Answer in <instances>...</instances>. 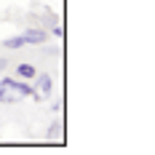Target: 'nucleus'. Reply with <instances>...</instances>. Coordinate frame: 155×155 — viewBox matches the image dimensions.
<instances>
[{
  "label": "nucleus",
  "instance_id": "nucleus-1",
  "mask_svg": "<svg viewBox=\"0 0 155 155\" xmlns=\"http://www.w3.org/2000/svg\"><path fill=\"white\" fill-rule=\"evenodd\" d=\"M21 99V94L16 91L14 78H3L0 80V104H16Z\"/></svg>",
  "mask_w": 155,
  "mask_h": 155
},
{
  "label": "nucleus",
  "instance_id": "nucleus-6",
  "mask_svg": "<svg viewBox=\"0 0 155 155\" xmlns=\"http://www.w3.org/2000/svg\"><path fill=\"white\" fill-rule=\"evenodd\" d=\"M62 134H64V128H62V120H54V123L48 126V139L51 142H62Z\"/></svg>",
  "mask_w": 155,
  "mask_h": 155
},
{
  "label": "nucleus",
  "instance_id": "nucleus-3",
  "mask_svg": "<svg viewBox=\"0 0 155 155\" xmlns=\"http://www.w3.org/2000/svg\"><path fill=\"white\" fill-rule=\"evenodd\" d=\"M32 80H35V86H32V88H35V91H40V94H51L54 91V80H51V75H48V72H38V75L32 78Z\"/></svg>",
  "mask_w": 155,
  "mask_h": 155
},
{
  "label": "nucleus",
  "instance_id": "nucleus-5",
  "mask_svg": "<svg viewBox=\"0 0 155 155\" xmlns=\"http://www.w3.org/2000/svg\"><path fill=\"white\" fill-rule=\"evenodd\" d=\"M3 46L8 48V51H19V48H24L27 43H24V38H21V35H14V38H5V40H3Z\"/></svg>",
  "mask_w": 155,
  "mask_h": 155
},
{
  "label": "nucleus",
  "instance_id": "nucleus-8",
  "mask_svg": "<svg viewBox=\"0 0 155 155\" xmlns=\"http://www.w3.org/2000/svg\"><path fill=\"white\" fill-rule=\"evenodd\" d=\"M8 70V59H0V72H5Z\"/></svg>",
  "mask_w": 155,
  "mask_h": 155
},
{
  "label": "nucleus",
  "instance_id": "nucleus-4",
  "mask_svg": "<svg viewBox=\"0 0 155 155\" xmlns=\"http://www.w3.org/2000/svg\"><path fill=\"white\" fill-rule=\"evenodd\" d=\"M35 75H38V67H35V64H27V62L16 64V78H21V80H32Z\"/></svg>",
  "mask_w": 155,
  "mask_h": 155
},
{
  "label": "nucleus",
  "instance_id": "nucleus-2",
  "mask_svg": "<svg viewBox=\"0 0 155 155\" xmlns=\"http://www.w3.org/2000/svg\"><path fill=\"white\" fill-rule=\"evenodd\" d=\"M21 38H24L27 46H43L48 40V30L46 27H27V30L21 32Z\"/></svg>",
  "mask_w": 155,
  "mask_h": 155
},
{
  "label": "nucleus",
  "instance_id": "nucleus-7",
  "mask_svg": "<svg viewBox=\"0 0 155 155\" xmlns=\"http://www.w3.org/2000/svg\"><path fill=\"white\" fill-rule=\"evenodd\" d=\"M48 35H54V38H64V27H62V21H54V24L48 27Z\"/></svg>",
  "mask_w": 155,
  "mask_h": 155
}]
</instances>
